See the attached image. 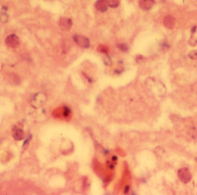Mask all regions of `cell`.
I'll return each instance as SVG.
<instances>
[{"label": "cell", "mask_w": 197, "mask_h": 195, "mask_svg": "<svg viewBox=\"0 0 197 195\" xmlns=\"http://www.w3.org/2000/svg\"><path fill=\"white\" fill-rule=\"evenodd\" d=\"M47 96L43 92H39L34 95L30 99V104L35 108H39L46 102Z\"/></svg>", "instance_id": "1"}, {"label": "cell", "mask_w": 197, "mask_h": 195, "mask_svg": "<svg viewBox=\"0 0 197 195\" xmlns=\"http://www.w3.org/2000/svg\"><path fill=\"white\" fill-rule=\"evenodd\" d=\"M177 176L180 180L184 184L189 183L192 178L191 173L190 170L187 168H183L179 169L177 172Z\"/></svg>", "instance_id": "2"}, {"label": "cell", "mask_w": 197, "mask_h": 195, "mask_svg": "<svg viewBox=\"0 0 197 195\" xmlns=\"http://www.w3.org/2000/svg\"><path fill=\"white\" fill-rule=\"evenodd\" d=\"M5 44L9 47L12 48H17L20 45V39L17 35L15 34H11L8 36L5 39Z\"/></svg>", "instance_id": "3"}, {"label": "cell", "mask_w": 197, "mask_h": 195, "mask_svg": "<svg viewBox=\"0 0 197 195\" xmlns=\"http://www.w3.org/2000/svg\"><path fill=\"white\" fill-rule=\"evenodd\" d=\"M73 40L77 45L82 48H87L89 47V40L85 36L81 35H75L73 36Z\"/></svg>", "instance_id": "4"}, {"label": "cell", "mask_w": 197, "mask_h": 195, "mask_svg": "<svg viewBox=\"0 0 197 195\" xmlns=\"http://www.w3.org/2000/svg\"><path fill=\"white\" fill-rule=\"evenodd\" d=\"M72 25L71 19L68 18H62L59 21V28L64 31H69Z\"/></svg>", "instance_id": "5"}, {"label": "cell", "mask_w": 197, "mask_h": 195, "mask_svg": "<svg viewBox=\"0 0 197 195\" xmlns=\"http://www.w3.org/2000/svg\"><path fill=\"white\" fill-rule=\"evenodd\" d=\"M155 5L154 0H140L139 6L144 11H149Z\"/></svg>", "instance_id": "6"}, {"label": "cell", "mask_w": 197, "mask_h": 195, "mask_svg": "<svg viewBox=\"0 0 197 195\" xmlns=\"http://www.w3.org/2000/svg\"><path fill=\"white\" fill-rule=\"evenodd\" d=\"M108 6L109 4L108 0H98L95 4L96 9L101 12L106 11Z\"/></svg>", "instance_id": "7"}, {"label": "cell", "mask_w": 197, "mask_h": 195, "mask_svg": "<svg viewBox=\"0 0 197 195\" xmlns=\"http://www.w3.org/2000/svg\"><path fill=\"white\" fill-rule=\"evenodd\" d=\"M190 46H194L197 44V26L194 27L191 29V37L189 41Z\"/></svg>", "instance_id": "8"}, {"label": "cell", "mask_w": 197, "mask_h": 195, "mask_svg": "<svg viewBox=\"0 0 197 195\" xmlns=\"http://www.w3.org/2000/svg\"><path fill=\"white\" fill-rule=\"evenodd\" d=\"M164 23L167 28L169 29H172L174 26L175 20L171 16H167L164 19Z\"/></svg>", "instance_id": "9"}, {"label": "cell", "mask_w": 197, "mask_h": 195, "mask_svg": "<svg viewBox=\"0 0 197 195\" xmlns=\"http://www.w3.org/2000/svg\"><path fill=\"white\" fill-rule=\"evenodd\" d=\"M24 137V131L21 129H18L13 134V137L17 140H21Z\"/></svg>", "instance_id": "10"}, {"label": "cell", "mask_w": 197, "mask_h": 195, "mask_svg": "<svg viewBox=\"0 0 197 195\" xmlns=\"http://www.w3.org/2000/svg\"><path fill=\"white\" fill-rule=\"evenodd\" d=\"M9 20V16L6 13V11L1 12L0 15V21L3 23H6Z\"/></svg>", "instance_id": "11"}, {"label": "cell", "mask_w": 197, "mask_h": 195, "mask_svg": "<svg viewBox=\"0 0 197 195\" xmlns=\"http://www.w3.org/2000/svg\"><path fill=\"white\" fill-rule=\"evenodd\" d=\"M120 0H108L109 6L111 8H117L120 4Z\"/></svg>", "instance_id": "12"}, {"label": "cell", "mask_w": 197, "mask_h": 195, "mask_svg": "<svg viewBox=\"0 0 197 195\" xmlns=\"http://www.w3.org/2000/svg\"><path fill=\"white\" fill-rule=\"evenodd\" d=\"M118 47L119 49L123 52H127L129 50V46H127V44H125V43H122V44H119L118 45Z\"/></svg>", "instance_id": "13"}, {"label": "cell", "mask_w": 197, "mask_h": 195, "mask_svg": "<svg viewBox=\"0 0 197 195\" xmlns=\"http://www.w3.org/2000/svg\"><path fill=\"white\" fill-rule=\"evenodd\" d=\"M189 55V57L190 58L197 60V50L193 51L190 52Z\"/></svg>", "instance_id": "14"}, {"label": "cell", "mask_w": 197, "mask_h": 195, "mask_svg": "<svg viewBox=\"0 0 197 195\" xmlns=\"http://www.w3.org/2000/svg\"><path fill=\"white\" fill-rule=\"evenodd\" d=\"M103 60H104V62L106 65H110L111 64V59L109 57V56H108L107 55H106L104 58H103Z\"/></svg>", "instance_id": "15"}, {"label": "cell", "mask_w": 197, "mask_h": 195, "mask_svg": "<svg viewBox=\"0 0 197 195\" xmlns=\"http://www.w3.org/2000/svg\"><path fill=\"white\" fill-rule=\"evenodd\" d=\"M100 51L101 52V53H107V48H106V47H101V49H100Z\"/></svg>", "instance_id": "16"}, {"label": "cell", "mask_w": 197, "mask_h": 195, "mask_svg": "<svg viewBox=\"0 0 197 195\" xmlns=\"http://www.w3.org/2000/svg\"><path fill=\"white\" fill-rule=\"evenodd\" d=\"M196 159H197V158H196Z\"/></svg>", "instance_id": "17"}]
</instances>
